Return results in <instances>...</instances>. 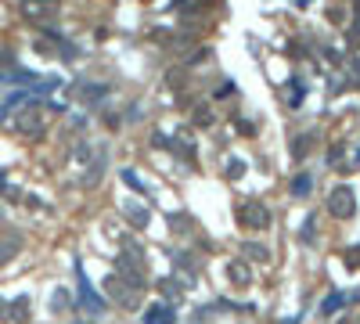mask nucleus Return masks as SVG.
Listing matches in <instances>:
<instances>
[{
    "mask_svg": "<svg viewBox=\"0 0 360 324\" xmlns=\"http://www.w3.org/2000/svg\"><path fill=\"white\" fill-rule=\"evenodd\" d=\"M328 209H332V216L346 220V216L357 213V194H353L350 188H335V191H332V199H328Z\"/></svg>",
    "mask_w": 360,
    "mask_h": 324,
    "instance_id": "7ed1b4c3",
    "label": "nucleus"
},
{
    "mask_svg": "<svg viewBox=\"0 0 360 324\" xmlns=\"http://www.w3.org/2000/svg\"><path fill=\"white\" fill-rule=\"evenodd\" d=\"M51 306H54V310H65V306H69V292H65V288H58L54 296H51Z\"/></svg>",
    "mask_w": 360,
    "mask_h": 324,
    "instance_id": "aec40b11",
    "label": "nucleus"
},
{
    "mask_svg": "<svg viewBox=\"0 0 360 324\" xmlns=\"http://www.w3.org/2000/svg\"><path fill=\"white\" fill-rule=\"evenodd\" d=\"M314 223H317V216L306 220V227H303V241H314Z\"/></svg>",
    "mask_w": 360,
    "mask_h": 324,
    "instance_id": "4be33fe9",
    "label": "nucleus"
},
{
    "mask_svg": "<svg viewBox=\"0 0 360 324\" xmlns=\"http://www.w3.org/2000/svg\"><path fill=\"white\" fill-rule=\"evenodd\" d=\"M242 173H245V162H242V159H231V162H227V176H231V181H238Z\"/></svg>",
    "mask_w": 360,
    "mask_h": 324,
    "instance_id": "6ab92c4d",
    "label": "nucleus"
},
{
    "mask_svg": "<svg viewBox=\"0 0 360 324\" xmlns=\"http://www.w3.org/2000/svg\"><path fill=\"white\" fill-rule=\"evenodd\" d=\"M173 306H166V303H155L145 310V324H173Z\"/></svg>",
    "mask_w": 360,
    "mask_h": 324,
    "instance_id": "0eeeda50",
    "label": "nucleus"
},
{
    "mask_svg": "<svg viewBox=\"0 0 360 324\" xmlns=\"http://www.w3.org/2000/svg\"><path fill=\"white\" fill-rule=\"evenodd\" d=\"M0 321H8V324H29V296L0 299Z\"/></svg>",
    "mask_w": 360,
    "mask_h": 324,
    "instance_id": "20e7f679",
    "label": "nucleus"
},
{
    "mask_svg": "<svg viewBox=\"0 0 360 324\" xmlns=\"http://www.w3.org/2000/svg\"><path fill=\"white\" fill-rule=\"evenodd\" d=\"M14 126H19V134H29V137H40L43 134V119H40V112H22L19 119H14Z\"/></svg>",
    "mask_w": 360,
    "mask_h": 324,
    "instance_id": "423d86ee",
    "label": "nucleus"
},
{
    "mask_svg": "<svg viewBox=\"0 0 360 324\" xmlns=\"http://www.w3.org/2000/svg\"><path fill=\"white\" fill-rule=\"evenodd\" d=\"M127 213H130V220H134L137 227H148V209H137V205H130Z\"/></svg>",
    "mask_w": 360,
    "mask_h": 324,
    "instance_id": "a211bd4d",
    "label": "nucleus"
},
{
    "mask_svg": "<svg viewBox=\"0 0 360 324\" xmlns=\"http://www.w3.org/2000/svg\"><path fill=\"white\" fill-rule=\"evenodd\" d=\"M242 252H245L248 259H267V256H271V252L263 249V245H256V241H245V245H242Z\"/></svg>",
    "mask_w": 360,
    "mask_h": 324,
    "instance_id": "4468645a",
    "label": "nucleus"
},
{
    "mask_svg": "<svg viewBox=\"0 0 360 324\" xmlns=\"http://www.w3.org/2000/svg\"><path fill=\"white\" fill-rule=\"evenodd\" d=\"M54 11V0H22V14L25 19H43Z\"/></svg>",
    "mask_w": 360,
    "mask_h": 324,
    "instance_id": "1a4fd4ad",
    "label": "nucleus"
},
{
    "mask_svg": "<svg viewBox=\"0 0 360 324\" xmlns=\"http://www.w3.org/2000/svg\"><path fill=\"white\" fill-rule=\"evenodd\" d=\"M169 227H173V231H180V234H184V231H187V220H184V216H169Z\"/></svg>",
    "mask_w": 360,
    "mask_h": 324,
    "instance_id": "5701e85b",
    "label": "nucleus"
},
{
    "mask_svg": "<svg viewBox=\"0 0 360 324\" xmlns=\"http://www.w3.org/2000/svg\"><path fill=\"white\" fill-rule=\"evenodd\" d=\"M184 288H187V285H184L180 278H166V281H162V296H166V299H173V303H177V299L184 296Z\"/></svg>",
    "mask_w": 360,
    "mask_h": 324,
    "instance_id": "f8f14e48",
    "label": "nucleus"
},
{
    "mask_svg": "<svg viewBox=\"0 0 360 324\" xmlns=\"http://www.w3.org/2000/svg\"><path fill=\"white\" fill-rule=\"evenodd\" d=\"M116 278L123 285H130L134 292H140V288H145V267L134 263L130 256H123V259H116Z\"/></svg>",
    "mask_w": 360,
    "mask_h": 324,
    "instance_id": "f03ea898",
    "label": "nucleus"
},
{
    "mask_svg": "<svg viewBox=\"0 0 360 324\" xmlns=\"http://www.w3.org/2000/svg\"><path fill=\"white\" fill-rule=\"evenodd\" d=\"M123 181H127L134 191H140V194H148V188H145V181H137V173H130V170H123Z\"/></svg>",
    "mask_w": 360,
    "mask_h": 324,
    "instance_id": "f3484780",
    "label": "nucleus"
},
{
    "mask_svg": "<svg viewBox=\"0 0 360 324\" xmlns=\"http://www.w3.org/2000/svg\"><path fill=\"white\" fill-rule=\"evenodd\" d=\"M108 296H112L116 303H123V306H134V288H130V285H123L116 274L108 278Z\"/></svg>",
    "mask_w": 360,
    "mask_h": 324,
    "instance_id": "6e6552de",
    "label": "nucleus"
},
{
    "mask_svg": "<svg viewBox=\"0 0 360 324\" xmlns=\"http://www.w3.org/2000/svg\"><path fill=\"white\" fill-rule=\"evenodd\" d=\"M105 94H108V87H83V101H98Z\"/></svg>",
    "mask_w": 360,
    "mask_h": 324,
    "instance_id": "412c9836",
    "label": "nucleus"
},
{
    "mask_svg": "<svg viewBox=\"0 0 360 324\" xmlns=\"http://www.w3.org/2000/svg\"><path fill=\"white\" fill-rule=\"evenodd\" d=\"M76 324H83V321H76Z\"/></svg>",
    "mask_w": 360,
    "mask_h": 324,
    "instance_id": "b1692460",
    "label": "nucleus"
},
{
    "mask_svg": "<svg viewBox=\"0 0 360 324\" xmlns=\"http://www.w3.org/2000/svg\"><path fill=\"white\" fill-rule=\"evenodd\" d=\"M310 184H314V181H310V173H299V176L292 181V194H295V199H306V194H310Z\"/></svg>",
    "mask_w": 360,
    "mask_h": 324,
    "instance_id": "ddd939ff",
    "label": "nucleus"
},
{
    "mask_svg": "<svg viewBox=\"0 0 360 324\" xmlns=\"http://www.w3.org/2000/svg\"><path fill=\"white\" fill-rule=\"evenodd\" d=\"M342 303H346V299H342V296H339V292H335V296H328V299H324V306H321V314H335V310H339V306H342Z\"/></svg>",
    "mask_w": 360,
    "mask_h": 324,
    "instance_id": "dca6fc26",
    "label": "nucleus"
},
{
    "mask_svg": "<svg viewBox=\"0 0 360 324\" xmlns=\"http://www.w3.org/2000/svg\"><path fill=\"white\" fill-rule=\"evenodd\" d=\"M310 141H314V134H303L299 141H295V148H292V155H295V159H303V155L310 152Z\"/></svg>",
    "mask_w": 360,
    "mask_h": 324,
    "instance_id": "2eb2a0df",
    "label": "nucleus"
},
{
    "mask_svg": "<svg viewBox=\"0 0 360 324\" xmlns=\"http://www.w3.org/2000/svg\"><path fill=\"white\" fill-rule=\"evenodd\" d=\"M76 274H80V303L87 306L90 314H105V299L98 296V292H94V285L87 281V274H83L80 263H76Z\"/></svg>",
    "mask_w": 360,
    "mask_h": 324,
    "instance_id": "39448f33",
    "label": "nucleus"
},
{
    "mask_svg": "<svg viewBox=\"0 0 360 324\" xmlns=\"http://www.w3.org/2000/svg\"><path fill=\"white\" fill-rule=\"evenodd\" d=\"M227 281H234V285H248V281H253V274H248L245 263H238V259H234V263L227 267Z\"/></svg>",
    "mask_w": 360,
    "mask_h": 324,
    "instance_id": "9b49d317",
    "label": "nucleus"
},
{
    "mask_svg": "<svg viewBox=\"0 0 360 324\" xmlns=\"http://www.w3.org/2000/svg\"><path fill=\"white\" fill-rule=\"evenodd\" d=\"M238 220H242V227H248V231H263V227H271V209L256 199H248L238 209Z\"/></svg>",
    "mask_w": 360,
    "mask_h": 324,
    "instance_id": "f257e3e1",
    "label": "nucleus"
},
{
    "mask_svg": "<svg viewBox=\"0 0 360 324\" xmlns=\"http://www.w3.org/2000/svg\"><path fill=\"white\" fill-rule=\"evenodd\" d=\"M19 249H22V238L19 234H4L0 238V263H8L11 256H19Z\"/></svg>",
    "mask_w": 360,
    "mask_h": 324,
    "instance_id": "9d476101",
    "label": "nucleus"
}]
</instances>
